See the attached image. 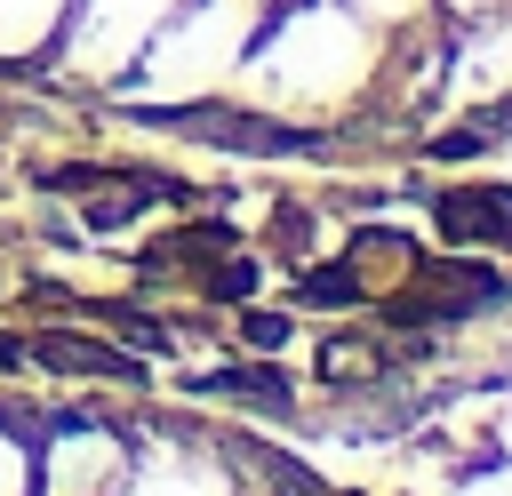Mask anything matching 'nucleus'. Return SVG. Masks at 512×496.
I'll list each match as a JSON object with an SVG mask.
<instances>
[{
	"instance_id": "f257e3e1",
	"label": "nucleus",
	"mask_w": 512,
	"mask_h": 496,
	"mask_svg": "<svg viewBox=\"0 0 512 496\" xmlns=\"http://www.w3.org/2000/svg\"><path fill=\"white\" fill-rule=\"evenodd\" d=\"M440 224H448L456 240H512V192H504V184L440 192Z\"/></svg>"
},
{
	"instance_id": "f03ea898",
	"label": "nucleus",
	"mask_w": 512,
	"mask_h": 496,
	"mask_svg": "<svg viewBox=\"0 0 512 496\" xmlns=\"http://www.w3.org/2000/svg\"><path fill=\"white\" fill-rule=\"evenodd\" d=\"M24 360H48V368H80V376H120V384H144L136 352H112V344H88V336H32Z\"/></svg>"
},
{
	"instance_id": "7ed1b4c3",
	"label": "nucleus",
	"mask_w": 512,
	"mask_h": 496,
	"mask_svg": "<svg viewBox=\"0 0 512 496\" xmlns=\"http://www.w3.org/2000/svg\"><path fill=\"white\" fill-rule=\"evenodd\" d=\"M216 384H224V392H240V400H264V408H288V376H272V368H224Z\"/></svg>"
},
{
	"instance_id": "20e7f679",
	"label": "nucleus",
	"mask_w": 512,
	"mask_h": 496,
	"mask_svg": "<svg viewBox=\"0 0 512 496\" xmlns=\"http://www.w3.org/2000/svg\"><path fill=\"white\" fill-rule=\"evenodd\" d=\"M296 296H304V304H352V296H360V280L336 264V272H304V280H296Z\"/></svg>"
},
{
	"instance_id": "39448f33",
	"label": "nucleus",
	"mask_w": 512,
	"mask_h": 496,
	"mask_svg": "<svg viewBox=\"0 0 512 496\" xmlns=\"http://www.w3.org/2000/svg\"><path fill=\"white\" fill-rule=\"evenodd\" d=\"M256 464L272 472V488H280V496H328V488H320L304 464H288V456H256Z\"/></svg>"
},
{
	"instance_id": "423d86ee",
	"label": "nucleus",
	"mask_w": 512,
	"mask_h": 496,
	"mask_svg": "<svg viewBox=\"0 0 512 496\" xmlns=\"http://www.w3.org/2000/svg\"><path fill=\"white\" fill-rule=\"evenodd\" d=\"M248 344H264V352L288 344V320H280V312H248Z\"/></svg>"
}]
</instances>
